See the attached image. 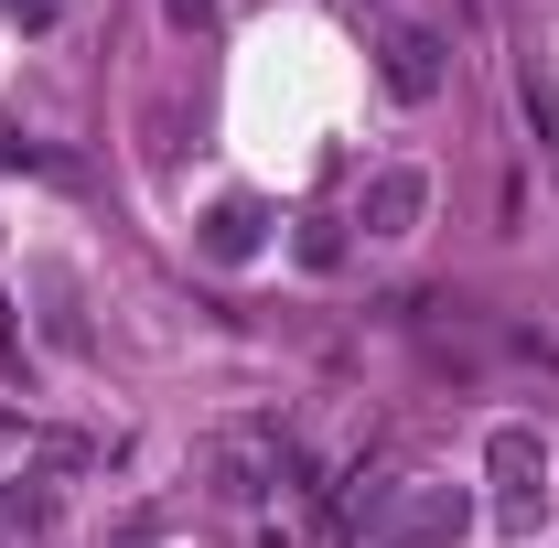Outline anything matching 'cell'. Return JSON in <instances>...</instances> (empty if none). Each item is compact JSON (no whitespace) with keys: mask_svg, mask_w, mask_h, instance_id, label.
I'll return each mask as SVG.
<instances>
[{"mask_svg":"<svg viewBox=\"0 0 559 548\" xmlns=\"http://www.w3.org/2000/svg\"><path fill=\"white\" fill-rule=\"evenodd\" d=\"M205 474H215L226 505H270L280 484H301V452H290V430H280V419H237V430H215Z\"/></svg>","mask_w":559,"mask_h":548,"instance_id":"1","label":"cell"},{"mask_svg":"<svg viewBox=\"0 0 559 548\" xmlns=\"http://www.w3.org/2000/svg\"><path fill=\"white\" fill-rule=\"evenodd\" d=\"M474 527V495L463 484H388V505H377V527H366V548H452Z\"/></svg>","mask_w":559,"mask_h":548,"instance_id":"2","label":"cell"},{"mask_svg":"<svg viewBox=\"0 0 559 548\" xmlns=\"http://www.w3.org/2000/svg\"><path fill=\"white\" fill-rule=\"evenodd\" d=\"M485 474L506 484V495H495L506 527H538V516H549V441H538L527 419H506V430L485 441Z\"/></svg>","mask_w":559,"mask_h":548,"instance_id":"3","label":"cell"},{"mask_svg":"<svg viewBox=\"0 0 559 548\" xmlns=\"http://www.w3.org/2000/svg\"><path fill=\"white\" fill-rule=\"evenodd\" d=\"M377 75H388V97L430 108V97L452 86V44H441L430 22H388V44H377Z\"/></svg>","mask_w":559,"mask_h":548,"instance_id":"4","label":"cell"},{"mask_svg":"<svg viewBox=\"0 0 559 548\" xmlns=\"http://www.w3.org/2000/svg\"><path fill=\"white\" fill-rule=\"evenodd\" d=\"M419 215H430V172H419V162H377V172H366L355 226H366V237H409Z\"/></svg>","mask_w":559,"mask_h":548,"instance_id":"5","label":"cell"},{"mask_svg":"<svg viewBox=\"0 0 559 548\" xmlns=\"http://www.w3.org/2000/svg\"><path fill=\"white\" fill-rule=\"evenodd\" d=\"M205 248H215V259H248V248H259V205H215L205 215Z\"/></svg>","mask_w":559,"mask_h":548,"instance_id":"6","label":"cell"},{"mask_svg":"<svg viewBox=\"0 0 559 548\" xmlns=\"http://www.w3.org/2000/svg\"><path fill=\"white\" fill-rule=\"evenodd\" d=\"M44 323H55V344H66V355L86 344V312H75V279H66V270H44Z\"/></svg>","mask_w":559,"mask_h":548,"instance_id":"7","label":"cell"},{"mask_svg":"<svg viewBox=\"0 0 559 548\" xmlns=\"http://www.w3.org/2000/svg\"><path fill=\"white\" fill-rule=\"evenodd\" d=\"M301 259H312V270H334V259H345V237H334V215H312V226H301Z\"/></svg>","mask_w":559,"mask_h":548,"instance_id":"8","label":"cell"},{"mask_svg":"<svg viewBox=\"0 0 559 548\" xmlns=\"http://www.w3.org/2000/svg\"><path fill=\"white\" fill-rule=\"evenodd\" d=\"M0 452H22V419H0Z\"/></svg>","mask_w":559,"mask_h":548,"instance_id":"9","label":"cell"},{"mask_svg":"<svg viewBox=\"0 0 559 548\" xmlns=\"http://www.w3.org/2000/svg\"><path fill=\"white\" fill-rule=\"evenodd\" d=\"M11 11H22V22H44V11H55V0H11Z\"/></svg>","mask_w":559,"mask_h":548,"instance_id":"10","label":"cell"},{"mask_svg":"<svg viewBox=\"0 0 559 548\" xmlns=\"http://www.w3.org/2000/svg\"><path fill=\"white\" fill-rule=\"evenodd\" d=\"M377 11H388V0H377Z\"/></svg>","mask_w":559,"mask_h":548,"instance_id":"11","label":"cell"},{"mask_svg":"<svg viewBox=\"0 0 559 548\" xmlns=\"http://www.w3.org/2000/svg\"><path fill=\"white\" fill-rule=\"evenodd\" d=\"M0 538H11V527H0Z\"/></svg>","mask_w":559,"mask_h":548,"instance_id":"12","label":"cell"}]
</instances>
